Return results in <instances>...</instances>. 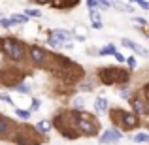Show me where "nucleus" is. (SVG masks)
Returning a JSON list of instances; mask_svg holds the SVG:
<instances>
[{"label":"nucleus","instance_id":"f257e3e1","mask_svg":"<svg viewBox=\"0 0 149 145\" xmlns=\"http://www.w3.org/2000/svg\"><path fill=\"white\" fill-rule=\"evenodd\" d=\"M72 113V119H74V124H76L77 132L83 136H96L98 134V123L93 115L85 111H70Z\"/></svg>","mask_w":149,"mask_h":145},{"label":"nucleus","instance_id":"f03ea898","mask_svg":"<svg viewBox=\"0 0 149 145\" xmlns=\"http://www.w3.org/2000/svg\"><path fill=\"white\" fill-rule=\"evenodd\" d=\"M100 79L104 85H113V83H128V72L115 66H106L98 72Z\"/></svg>","mask_w":149,"mask_h":145},{"label":"nucleus","instance_id":"7ed1b4c3","mask_svg":"<svg viewBox=\"0 0 149 145\" xmlns=\"http://www.w3.org/2000/svg\"><path fill=\"white\" fill-rule=\"evenodd\" d=\"M0 49H2V53L6 57H10L15 62L25 58V49H23L21 42H17L15 38H2L0 40Z\"/></svg>","mask_w":149,"mask_h":145},{"label":"nucleus","instance_id":"20e7f679","mask_svg":"<svg viewBox=\"0 0 149 145\" xmlns=\"http://www.w3.org/2000/svg\"><path fill=\"white\" fill-rule=\"evenodd\" d=\"M13 142H17V145H40L42 134H38L36 128L19 126L13 136Z\"/></svg>","mask_w":149,"mask_h":145},{"label":"nucleus","instance_id":"39448f33","mask_svg":"<svg viewBox=\"0 0 149 145\" xmlns=\"http://www.w3.org/2000/svg\"><path fill=\"white\" fill-rule=\"evenodd\" d=\"M113 123L121 124L125 130H130V128H136L140 124V119L134 111H123V109H115L113 111Z\"/></svg>","mask_w":149,"mask_h":145},{"label":"nucleus","instance_id":"423d86ee","mask_svg":"<svg viewBox=\"0 0 149 145\" xmlns=\"http://www.w3.org/2000/svg\"><path fill=\"white\" fill-rule=\"evenodd\" d=\"M29 55H30V60H32L36 66H44L45 62H47V51L38 47V45H30Z\"/></svg>","mask_w":149,"mask_h":145},{"label":"nucleus","instance_id":"0eeeda50","mask_svg":"<svg viewBox=\"0 0 149 145\" xmlns=\"http://www.w3.org/2000/svg\"><path fill=\"white\" fill-rule=\"evenodd\" d=\"M121 138H123V132L121 130H117V128H108V130L100 136V143L108 145V143H113V142H119Z\"/></svg>","mask_w":149,"mask_h":145},{"label":"nucleus","instance_id":"6e6552de","mask_svg":"<svg viewBox=\"0 0 149 145\" xmlns=\"http://www.w3.org/2000/svg\"><path fill=\"white\" fill-rule=\"evenodd\" d=\"M130 100V105L132 109H134L136 115H147V102L143 100V98H128Z\"/></svg>","mask_w":149,"mask_h":145},{"label":"nucleus","instance_id":"1a4fd4ad","mask_svg":"<svg viewBox=\"0 0 149 145\" xmlns=\"http://www.w3.org/2000/svg\"><path fill=\"white\" fill-rule=\"evenodd\" d=\"M121 44H123L125 45V47H128V49H132V51H134V53L136 55H140V57H149V51L146 49V47H143V45H140V44H136V42H130V40H127V38H125V40L123 42H121Z\"/></svg>","mask_w":149,"mask_h":145},{"label":"nucleus","instance_id":"9d476101","mask_svg":"<svg viewBox=\"0 0 149 145\" xmlns=\"http://www.w3.org/2000/svg\"><path fill=\"white\" fill-rule=\"evenodd\" d=\"M11 130H13V124H11V121L8 119V117L0 115V138H8Z\"/></svg>","mask_w":149,"mask_h":145},{"label":"nucleus","instance_id":"9b49d317","mask_svg":"<svg viewBox=\"0 0 149 145\" xmlns=\"http://www.w3.org/2000/svg\"><path fill=\"white\" fill-rule=\"evenodd\" d=\"M51 36H55L57 40H61V42H64V44H70V40H72V34L68 32V30H61V28H55V30H51Z\"/></svg>","mask_w":149,"mask_h":145},{"label":"nucleus","instance_id":"f8f14e48","mask_svg":"<svg viewBox=\"0 0 149 145\" xmlns=\"http://www.w3.org/2000/svg\"><path fill=\"white\" fill-rule=\"evenodd\" d=\"M89 17H91V26L96 30H100L102 26H104V23H102V17L98 15V11L96 10H89Z\"/></svg>","mask_w":149,"mask_h":145},{"label":"nucleus","instance_id":"ddd939ff","mask_svg":"<svg viewBox=\"0 0 149 145\" xmlns=\"http://www.w3.org/2000/svg\"><path fill=\"white\" fill-rule=\"evenodd\" d=\"M108 108H109V104H108V98H104V96H98L95 100V109L98 113H106L108 111Z\"/></svg>","mask_w":149,"mask_h":145},{"label":"nucleus","instance_id":"4468645a","mask_svg":"<svg viewBox=\"0 0 149 145\" xmlns=\"http://www.w3.org/2000/svg\"><path fill=\"white\" fill-rule=\"evenodd\" d=\"M34 128H36L38 134H42V136H44V134H49V130H51V123H49V121H40V123H38Z\"/></svg>","mask_w":149,"mask_h":145},{"label":"nucleus","instance_id":"2eb2a0df","mask_svg":"<svg viewBox=\"0 0 149 145\" xmlns=\"http://www.w3.org/2000/svg\"><path fill=\"white\" fill-rule=\"evenodd\" d=\"M115 53H117V47L111 45V44H108V45H104V47L98 49V55H115Z\"/></svg>","mask_w":149,"mask_h":145},{"label":"nucleus","instance_id":"dca6fc26","mask_svg":"<svg viewBox=\"0 0 149 145\" xmlns=\"http://www.w3.org/2000/svg\"><path fill=\"white\" fill-rule=\"evenodd\" d=\"M15 115H17L19 119H23V121H29L30 115H32V111H30V109H19V108H15Z\"/></svg>","mask_w":149,"mask_h":145},{"label":"nucleus","instance_id":"f3484780","mask_svg":"<svg viewBox=\"0 0 149 145\" xmlns=\"http://www.w3.org/2000/svg\"><path fill=\"white\" fill-rule=\"evenodd\" d=\"M10 19H11V23H13V25H23V23H29V17H26V15H19V13H13Z\"/></svg>","mask_w":149,"mask_h":145},{"label":"nucleus","instance_id":"a211bd4d","mask_svg":"<svg viewBox=\"0 0 149 145\" xmlns=\"http://www.w3.org/2000/svg\"><path fill=\"white\" fill-rule=\"evenodd\" d=\"M132 139H134L136 143H142V142H147V143H149V134L138 132V134H134V136H132Z\"/></svg>","mask_w":149,"mask_h":145},{"label":"nucleus","instance_id":"6ab92c4d","mask_svg":"<svg viewBox=\"0 0 149 145\" xmlns=\"http://www.w3.org/2000/svg\"><path fill=\"white\" fill-rule=\"evenodd\" d=\"M25 15H26V17H42V11L40 10H30V8H26V10H25Z\"/></svg>","mask_w":149,"mask_h":145},{"label":"nucleus","instance_id":"aec40b11","mask_svg":"<svg viewBox=\"0 0 149 145\" xmlns=\"http://www.w3.org/2000/svg\"><path fill=\"white\" fill-rule=\"evenodd\" d=\"M72 105L76 109H79V111H83V105H85V102H83V98H74V102H72Z\"/></svg>","mask_w":149,"mask_h":145},{"label":"nucleus","instance_id":"412c9836","mask_svg":"<svg viewBox=\"0 0 149 145\" xmlns=\"http://www.w3.org/2000/svg\"><path fill=\"white\" fill-rule=\"evenodd\" d=\"M13 89L17 92H30V87H29V85H25V83H17Z\"/></svg>","mask_w":149,"mask_h":145},{"label":"nucleus","instance_id":"4be33fe9","mask_svg":"<svg viewBox=\"0 0 149 145\" xmlns=\"http://www.w3.org/2000/svg\"><path fill=\"white\" fill-rule=\"evenodd\" d=\"M87 6H89V10H100L98 0H87Z\"/></svg>","mask_w":149,"mask_h":145},{"label":"nucleus","instance_id":"5701e85b","mask_svg":"<svg viewBox=\"0 0 149 145\" xmlns=\"http://www.w3.org/2000/svg\"><path fill=\"white\" fill-rule=\"evenodd\" d=\"M11 25H13L11 19H0V26H2V28H10Z\"/></svg>","mask_w":149,"mask_h":145},{"label":"nucleus","instance_id":"b1692460","mask_svg":"<svg viewBox=\"0 0 149 145\" xmlns=\"http://www.w3.org/2000/svg\"><path fill=\"white\" fill-rule=\"evenodd\" d=\"M98 4H100V10H108L111 6V0H98Z\"/></svg>","mask_w":149,"mask_h":145},{"label":"nucleus","instance_id":"393cba45","mask_svg":"<svg viewBox=\"0 0 149 145\" xmlns=\"http://www.w3.org/2000/svg\"><path fill=\"white\" fill-rule=\"evenodd\" d=\"M0 100L2 102H6V104H13V102H11V98L6 94V92H0Z\"/></svg>","mask_w":149,"mask_h":145},{"label":"nucleus","instance_id":"a878e982","mask_svg":"<svg viewBox=\"0 0 149 145\" xmlns=\"http://www.w3.org/2000/svg\"><path fill=\"white\" fill-rule=\"evenodd\" d=\"M79 91H83V92H89V91H93V85H87V83H83V85H79Z\"/></svg>","mask_w":149,"mask_h":145},{"label":"nucleus","instance_id":"bb28decb","mask_svg":"<svg viewBox=\"0 0 149 145\" xmlns=\"http://www.w3.org/2000/svg\"><path fill=\"white\" fill-rule=\"evenodd\" d=\"M134 23H138V25H142V26H146V25H149V23L146 21L143 17H134Z\"/></svg>","mask_w":149,"mask_h":145},{"label":"nucleus","instance_id":"cd10ccee","mask_svg":"<svg viewBox=\"0 0 149 145\" xmlns=\"http://www.w3.org/2000/svg\"><path fill=\"white\" fill-rule=\"evenodd\" d=\"M138 6L142 8V10H149V2H147V0H140V2H138Z\"/></svg>","mask_w":149,"mask_h":145},{"label":"nucleus","instance_id":"c85d7f7f","mask_svg":"<svg viewBox=\"0 0 149 145\" xmlns=\"http://www.w3.org/2000/svg\"><path fill=\"white\" fill-rule=\"evenodd\" d=\"M113 57H115V60H117V62H121V64H123V62H125V57H123V55L119 53V51H117V53L113 55Z\"/></svg>","mask_w":149,"mask_h":145},{"label":"nucleus","instance_id":"c756f323","mask_svg":"<svg viewBox=\"0 0 149 145\" xmlns=\"http://www.w3.org/2000/svg\"><path fill=\"white\" fill-rule=\"evenodd\" d=\"M123 11H127V13H132V11H134L132 4H125V6H123Z\"/></svg>","mask_w":149,"mask_h":145},{"label":"nucleus","instance_id":"7c9ffc66","mask_svg":"<svg viewBox=\"0 0 149 145\" xmlns=\"http://www.w3.org/2000/svg\"><path fill=\"white\" fill-rule=\"evenodd\" d=\"M127 62H128V66H130V70H134V68H136V58H134V57H130Z\"/></svg>","mask_w":149,"mask_h":145},{"label":"nucleus","instance_id":"2f4dec72","mask_svg":"<svg viewBox=\"0 0 149 145\" xmlns=\"http://www.w3.org/2000/svg\"><path fill=\"white\" fill-rule=\"evenodd\" d=\"M38 105H40V102H38V100H34V102H32V108H30V111H34V109H38Z\"/></svg>","mask_w":149,"mask_h":145},{"label":"nucleus","instance_id":"473e14b6","mask_svg":"<svg viewBox=\"0 0 149 145\" xmlns=\"http://www.w3.org/2000/svg\"><path fill=\"white\" fill-rule=\"evenodd\" d=\"M121 96L127 98V96H128V89H123V91H121Z\"/></svg>","mask_w":149,"mask_h":145},{"label":"nucleus","instance_id":"72a5a7b5","mask_svg":"<svg viewBox=\"0 0 149 145\" xmlns=\"http://www.w3.org/2000/svg\"><path fill=\"white\" fill-rule=\"evenodd\" d=\"M38 4H45V2H51V0H36Z\"/></svg>","mask_w":149,"mask_h":145},{"label":"nucleus","instance_id":"f704fd0d","mask_svg":"<svg viewBox=\"0 0 149 145\" xmlns=\"http://www.w3.org/2000/svg\"><path fill=\"white\" fill-rule=\"evenodd\" d=\"M140 2V0H130V4H138Z\"/></svg>","mask_w":149,"mask_h":145}]
</instances>
